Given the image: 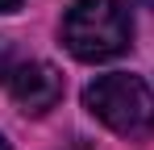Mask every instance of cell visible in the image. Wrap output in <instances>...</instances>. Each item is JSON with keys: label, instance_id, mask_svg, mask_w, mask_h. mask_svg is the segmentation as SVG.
<instances>
[{"label": "cell", "instance_id": "cell-6", "mask_svg": "<svg viewBox=\"0 0 154 150\" xmlns=\"http://www.w3.org/2000/svg\"><path fill=\"white\" fill-rule=\"evenodd\" d=\"M137 4H142V8H154V0H137Z\"/></svg>", "mask_w": 154, "mask_h": 150}, {"label": "cell", "instance_id": "cell-3", "mask_svg": "<svg viewBox=\"0 0 154 150\" xmlns=\"http://www.w3.org/2000/svg\"><path fill=\"white\" fill-rule=\"evenodd\" d=\"M8 92L17 100V108L21 113H46L54 108L58 100H63V75L54 63H42V58H33V63H17L13 75H8Z\"/></svg>", "mask_w": 154, "mask_h": 150}, {"label": "cell", "instance_id": "cell-7", "mask_svg": "<svg viewBox=\"0 0 154 150\" xmlns=\"http://www.w3.org/2000/svg\"><path fill=\"white\" fill-rule=\"evenodd\" d=\"M0 150H8V142H4V138H0Z\"/></svg>", "mask_w": 154, "mask_h": 150}, {"label": "cell", "instance_id": "cell-2", "mask_svg": "<svg viewBox=\"0 0 154 150\" xmlns=\"http://www.w3.org/2000/svg\"><path fill=\"white\" fill-rule=\"evenodd\" d=\"M63 46L79 63H104L125 54L133 42V21L121 0H75L63 17Z\"/></svg>", "mask_w": 154, "mask_h": 150}, {"label": "cell", "instance_id": "cell-1", "mask_svg": "<svg viewBox=\"0 0 154 150\" xmlns=\"http://www.w3.org/2000/svg\"><path fill=\"white\" fill-rule=\"evenodd\" d=\"M83 108L129 142L154 138V92L146 88V79H137L129 71L96 75L83 88Z\"/></svg>", "mask_w": 154, "mask_h": 150}, {"label": "cell", "instance_id": "cell-4", "mask_svg": "<svg viewBox=\"0 0 154 150\" xmlns=\"http://www.w3.org/2000/svg\"><path fill=\"white\" fill-rule=\"evenodd\" d=\"M13 67H17V58H13V42H8V38H0V79H8Z\"/></svg>", "mask_w": 154, "mask_h": 150}, {"label": "cell", "instance_id": "cell-5", "mask_svg": "<svg viewBox=\"0 0 154 150\" xmlns=\"http://www.w3.org/2000/svg\"><path fill=\"white\" fill-rule=\"evenodd\" d=\"M21 0H0V13H8V8H17Z\"/></svg>", "mask_w": 154, "mask_h": 150}]
</instances>
